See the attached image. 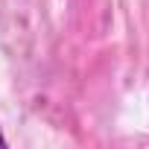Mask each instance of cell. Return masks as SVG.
Instances as JSON below:
<instances>
[{"label": "cell", "mask_w": 149, "mask_h": 149, "mask_svg": "<svg viewBox=\"0 0 149 149\" xmlns=\"http://www.w3.org/2000/svg\"><path fill=\"white\" fill-rule=\"evenodd\" d=\"M0 146H6V137H3V134H0Z\"/></svg>", "instance_id": "obj_1"}]
</instances>
